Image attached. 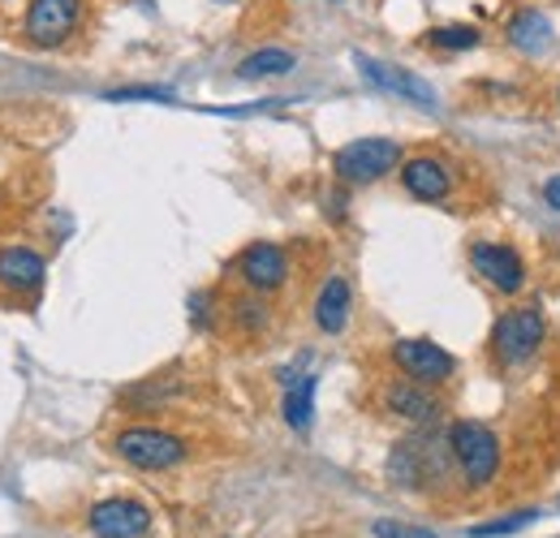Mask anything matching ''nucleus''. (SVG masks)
<instances>
[{
	"label": "nucleus",
	"mask_w": 560,
	"mask_h": 538,
	"mask_svg": "<svg viewBox=\"0 0 560 538\" xmlns=\"http://www.w3.org/2000/svg\"><path fill=\"white\" fill-rule=\"evenodd\" d=\"M448 453H453V466L462 470L466 487H488L500 473V440L495 431L483 422H453L448 426Z\"/></svg>",
	"instance_id": "f257e3e1"
},
{
	"label": "nucleus",
	"mask_w": 560,
	"mask_h": 538,
	"mask_svg": "<svg viewBox=\"0 0 560 538\" xmlns=\"http://www.w3.org/2000/svg\"><path fill=\"white\" fill-rule=\"evenodd\" d=\"M544 337H548V324H544L539 306L504 311L491 328V358H495V366H526L539 353Z\"/></svg>",
	"instance_id": "f03ea898"
},
{
	"label": "nucleus",
	"mask_w": 560,
	"mask_h": 538,
	"mask_svg": "<svg viewBox=\"0 0 560 538\" xmlns=\"http://www.w3.org/2000/svg\"><path fill=\"white\" fill-rule=\"evenodd\" d=\"M401 164V142L397 138H353L332 155V173L346 186H371L388 177Z\"/></svg>",
	"instance_id": "7ed1b4c3"
},
{
	"label": "nucleus",
	"mask_w": 560,
	"mask_h": 538,
	"mask_svg": "<svg viewBox=\"0 0 560 538\" xmlns=\"http://www.w3.org/2000/svg\"><path fill=\"white\" fill-rule=\"evenodd\" d=\"M113 448L135 470H173V466L186 461V440H177L160 426H130L113 440Z\"/></svg>",
	"instance_id": "20e7f679"
},
{
	"label": "nucleus",
	"mask_w": 560,
	"mask_h": 538,
	"mask_svg": "<svg viewBox=\"0 0 560 538\" xmlns=\"http://www.w3.org/2000/svg\"><path fill=\"white\" fill-rule=\"evenodd\" d=\"M82 17V0H31L26 9V35L39 48H57L73 35Z\"/></svg>",
	"instance_id": "39448f33"
},
{
	"label": "nucleus",
	"mask_w": 560,
	"mask_h": 538,
	"mask_svg": "<svg viewBox=\"0 0 560 538\" xmlns=\"http://www.w3.org/2000/svg\"><path fill=\"white\" fill-rule=\"evenodd\" d=\"M393 362L415 379V384H444L453 371H457V362H453V353L444 349V344H435V340H397L393 344Z\"/></svg>",
	"instance_id": "423d86ee"
},
{
	"label": "nucleus",
	"mask_w": 560,
	"mask_h": 538,
	"mask_svg": "<svg viewBox=\"0 0 560 538\" xmlns=\"http://www.w3.org/2000/svg\"><path fill=\"white\" fill-rule=\"evenodd\" d=\"M470 264L488 280L495 293H522L526 289V264L513 246H495V242H475L470 246Z\"/></svg>",
	"instance_id": "0eeeda50"
},
{
	"label": "nucleus",
	"mask_w": 560,
	"mask_h": 538,
	"mask_svg": "<svg viewBox=\"0 0 560 538\" xmlns=\"http://www.w3.org/2000/svg\"><path fill=\"white\" fill-rule=\"evenodd\" d=\"M353 66L362 69V78H366L371 86H380V91H388V95H401V100H410V104H419V108H435V91L422 82L419 73L388 66V61H375V57H366V52H358Z\"/></svg>",
	"instance_id": "6e6552de"
},
{
	"label": "nucleus",
	"mask_w": 560,
	"mask_h": 538,
	"mask_svg": "<svg viewBox=\"0 0 560 538\" xmlns=\"http://www.w3.org/2000/svg\"><path fill=\"white\" fill-rule=\"evenodd\" d=\"M86 526L95 538H142L151 530V513L139 500H104L91 508Z\"/></svg>",
	"instance_id": "1a4fd4ad"
},
{
	"label": "nucleus",
	"mask_w": 560,
	"mask_h": 538,
	"mask_svg": "<svg viewBox=\"0 0 560 538\" xmlns=\"http://www.w3.org/2000/svg\"><path fill=\"white\" fill-rule=\"evenodd\" d=\"M237 271H242V280L255 293H272V289H280L289 280V259H284V250L272 246V242H255V246L242 250Z\"/></svg>",
	"instance_id": "9d476101"
},
{
	"label": "nucleus",
	"mask_w": 560,
	"mask_h": 538,
	"mask_svg": "<svg viewBox=\"0 0 560 538\" xmlns=\"http://www.w3.org/2000/svg\"><path fill=\"white\" fill-rule=\"evenodd\" d=\"M401 186L419 202H444L453 195V173H448V164H440L431 155H415L401 164Z\"/></svg>",
	"instance_id": "9b49d317"
},
{
	"label": "nucleus",
	"mask_w": 560,
	"mask_h": 538,
	"mask_svg": "<svg viewBox=\"0 0 560 538\" xmlns=\"http://www.w3.org/2000/svg\"><path fill=\"white\" fill-rule=\"evenodd\" d=\"M384 409H388L393 418L415 422V426H431V422H440V413H444V405L427 393V384H393V388L384 393Z\"/></svg>",
	"instance_id": "f8f14e48"
},
{
	"label": "nucleus",
	"mask_w": 560,
	"mask_h": 538,
	"mask_svg": "<svg viewBox=\"0 0 560 538\" xmlns=\"http://www.w3.org/2000/svg\"><path fill=\"white\" fill-rule=\"evenodd\" d=\"M0 284L13 293H35L44 284V259L26 246H4L0 250Z\"/></svg>",
	"instance_id": "ddd939ff"
},
{
	"label": "nucleus",
	"mask_w": 560,
	"mask_h": 538,
	"mask_svg": "<svg viewBox=\"0 0 560 538\" xmlns=\"http://www.w3.org/2000/svg\"><path fill=\"white\" fill-rule=\"evenodd\" d=\"M315 324H319V332H328V337L346 332V324H350V280H346V276L324 280V289H319V297H315Z\"/></svg>",
	"instance_id": "4468645a"
},
{
	"label": "nucleus",
	"mask_w": 560,
	"mask_h": 538,
	"mask_svg": "<svg viewBox=\"0 0 560 538\" xmlns=\"http://www.w3.org/2000/svg\"><path fill=\"white\" fill-rule=\"evenodd\" d=\"M509 44L522 52V57H544L552 48V22L539 13V9H522L513 13L509 22Z\"/></svg>",
	"instance_id": "2eb2a0df"
},
{
	"label": "nucleus",
	"mask_w": 560,
	"mask_h": 538,
	"mask_svg": "<svg viewBox=\"0 0 560 538\" xmlns=\"http://www.w3.org/2000/svg\"><path fill=\"white\" fill-rule=\"evenodd\" d=\"M315 388H319L315 375H298L289 384V393H284V422L293 431H306L311 426V418H315Z\"/></svg>",
	"instance_id": "dca6fc26"
},
{
	"label": "nucleus",
	"mask_w": 560,
	"mask_h": 538,
	"mask_svg": "<svg viewBox=\"0 0 560 538\" xmlns=\"http://www.w3.org/2000/svg\"><path fill=\"white\" fill-rule=\"evenodd\" d=\"M298 66L293 61V52H284V48H259V52H250L237 73L242 78H280V73H289V69Z\"/></svg>",
	"instance_id": "f3484780"
},
{
	"label": "nucleus",
	"mask_w": 560,
	"mask_h": 538,
	"mask_svg": "<svg viewBox=\"0 0 560 538\" xmlns=\"http://www.w3.org/2000/svg\"><path fill=\"white\" fill-rule=\"evenodd\" d=\"M427 39L435 48H444V52H470V48H479V31L475 26H435Z\"/></svg>",
	"instance_id": "a211bd4d"
},
{
	"label": "nucleus",
	"mask_w": 560,
	"mask_h": 538,
	"mask_svg": "<svg viewBox=\"0 0 560 538\" xmlns=\"http://www.w3.org/2000/svg\"><path fill=\"white\" fill-rule=\"evenodd\" d=\"M539 513L535 508H522V513H513V517H504V522H488V526H475L470 538H504V535H517V530H526L530 522H535Z\"/></svg>",
	"instance_id": "6ab92c4d"
},
{
	"label": "nucleus",
	"mask_w": 560,
	"mask_h": 538,
	"mask_svg": "<svg viewBox=\"0 0 560 538\" xmlns=\"http://www.w3.org/2000/svg\"><path fill=\"white\" fill-rule=\"evenodd\" d=\"M108 100H113V104H121V100H160V104H177V95L164 91V86H126V91H108Z\"/></svg>",
	"instance_id": "aec40b11"
},
{
	"label": "nucleus",
	"mask_w": 560,
	"mask_h": 538,
	"mask_svg": "<svg viewBox=\"0 0 560 538\" xmlns=\"http://www.w3.org/2000/svg\"><path fill=\"white\" fill-rule=\"evenodd\" d=\"M233 311H237V324H242L246 332H255V328L268 324V306H264V302H250V297H246V302H237Z\"/></svg>",
	"instance_id": "412c9836"
},
{
	"label": "nucleus",
	"mask_w": 560,
	"mask_h": 538,
	"mask_svg": "<svg viewBox=\"0 0 560 538\" xmlns=\"http://www.w3.org/2000/svg\"><path fill=\"white\" fill-rule=\"evenodd\" d=\"M375 538H435L431 530H410V526H397V522H375Z\"/></svg>",
	"instance_id": "4be33fe9"
},
{
	"label": "nucleus",
	"mask_w": 560,
	"mask_h": 538,
	"mask_svg": "<svg viewBox=\"0 0 560 538\" xmlns=\"http://www.w3.org/2000/svg\"><path fill=\"white\" fill-rule=\"evenodd\" d=\"M544 199H548V207H552V211H560V177H552V182L544 186Z\"/></svg>",
	"instance_id": "5701e85b"
},
{
	"label": "nucleus",
	"mask_w": 560,
	"mask_h": 538,
	"mask_svg": "<svg viewBox=\"0 0 560 538\" xmlns=\"http://www.w3.org/2000/svg\"><path fill=\"white\" fill-rule=\"evenodd\" d=\"M220 4H229V0H220Z\"/></svg>",
	"instance_id": "b1692460"
},
{
	"label": "nucleus",
	"mask_w": 560,
	"mask_h": 538,
	"mask_svg": "<svg viewBox=\"0 0 560 538\" xmlns=\"http://www.w3.org/2000/svg\"><path fill=\"white\" fill-rule=\"evenodd\" d=\"M557 100H560V91H557Z\"/></svg>",
	"instance_id": "393cba45"
}]
</instances>
